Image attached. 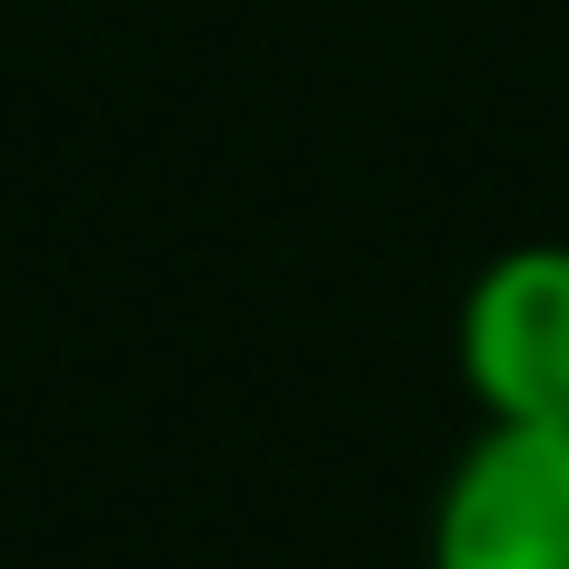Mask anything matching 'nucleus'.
I'll return each mask as SVG.
<instances>
[{"label": "nucleus", "mask_w": 569, "mask_h": 569, "mask_svg": "<svg viewBox=\"0 0 569 569\" xmlns=\"http://www.w3.org/2000/svg\"><path fill=\"white\" fill-rule=\"evenodd\" d=\"M460 390L480 420L560 430L569 420V240H520L460 290Z\"/></svg>", "instance_id": "obj_1"}, {"label": "nucleus", "mask_w": 569, "mask_h": 569, "mask_svg": "<svg viewBox=\"0 0 569 569\" xmlns=\"http://www.w3.org/2000/svg\"><path fill=\"white\" fill-rule=\"evenodd\" d=\"M430 569H569V420H490L430 510Z\"/></svg>", "instance_id": "obj_2"}]
</instances>
